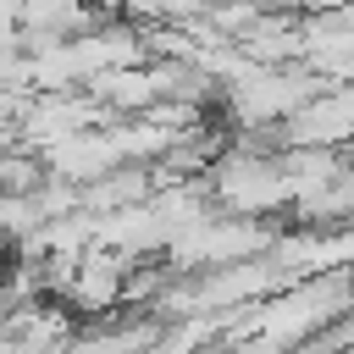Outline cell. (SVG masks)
Masks as SVG:
<instances>
[{
	"label": "cell",
	"instance_id": "3",
	"mask_svg": "<svg viewBox=\"0 0 354 354\" xmlns=\"http://www.w3.org/2000/svg\"><path fill=\"white\" fill-rule=\"evenodd\" d=\"M122 282H127V260H116V254H105V249H88V254L77 260L61 304H72V310H83V315H111V310H122Z\"/></svg>",
	"mask_w": 354,
	"mask_h": 354
},
{
	"label": "cell",
	"instance_id": "5",
	"mask_svg": "<svg viewBox=\"0 0 354 354\" xmlns=\"http://www.w3.org/2000/svg\"><path fill=\"white\" fill-rule=\"evenodd\" d=\"M39 183H44L39 155H28V149L0 155V194H39Z\"/></svg>",
	"mask_w": 354,
	"mask_h": 354
},
{
	"label": "cell",
	"instance_id": "1",
	"mask_svg": "<svg viewBox=\"0 0 354 354\" xmlns=\"http://www.w3.org/2000/svg\"><path fill=\"white\" fill-rule=\"evenodd\" d=\"M199 183H205L216 216H232V221H277V216H288V183L277 171V149L227 144Z\"/></svg>",
	"mask_w": 354,
	"mask_h": 354
},
{
	"label": "cell",
	"instance_id": "2",
	"mask_svg": "<svg viewBox=\"0 0 354 354\" xmlns=\"http://www.w3.org/2000/svg\"><path fill=\"white\" fill-rule=\"evenodd\" d=\"M39 166H44V177H55V183L88 188V183H100L105 171H116L122 160H116V149H111L105 127H88V133H72V138H61V144L39 149Z\"/></svg>",
	"mask_w": 354,
	"mask_h": 354
},
{
	"label": "cell",
	"instance_id": "4",
	"mask_svg": "<svg viewBox=\"0 0 354 354\" xmlns=\"http://www.w3.org/2000/svg\"><path fill=\"white\" fill-rule=\"evenodd\" d=\"M83 94L111 116V122H127V116H144L155 105V83H149V66H116V72H100L83 83Z\"/></svg>",
	"mask_w": 354,
	"mask_h": 354
}]
</instances>
